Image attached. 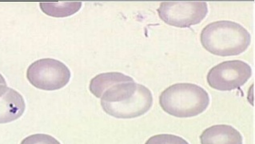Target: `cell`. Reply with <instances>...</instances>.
Here are the masks:
<instances>
[{"mask_svg":"<svg viewBox=\"0 0 255 144\" xmlns=\"http://www.w3.org/2000/svg\"><path fill=\"white\" fill-rule=\"evenodd\" d=\"M153 96L150 90L134 81L117 83L101 97L104 112L117 119H134L143 116L151 108Z\"/></svg>","mask_w":255,"mask_h":144,"instance_id":"cell-1","label":"cell"},{"mask_svg":"<svg viewBox=\"0 0 255 144\" xmlns=\"http://www.w3.org/2000/svg\"><path fill=\"white\" fill-rule=\"evenodd\" d=\"M200 40L203 47L213 55L233 56L240 55L249 47L251 36L238 22L222 20L205 26Z\"/></svg>","mask_w":255,"mask_h":144,"instance_id":"cell-2","label":"cell"},{"mask_svg":"<svg viewBox=\"0 0 255 144\" xmlns=\"http://www.w3.org/2000/svg\"><path fill=\"white\" fill-rule=\"evenodd\" d=\"M159 104L166 113L177 118H191L204 112L210 104L206 90L194 83H176L159 96Z\"/></svg>","mask_w":255,"mask_h":144,"instance_id":"cell-3","label":"cell"},{"mask_svg":"<svg viewBox=\"0 0 255 144\" xmlns=\"http://www.w3.org/2000/svg\"><path fill=\"white\" fill-rule=\"evenodd\" d=\"M71 74L62 62L54 59H42L30 64L26 78L36 88L44 91H56L69 83Z\"/></svg>","mask_w":255,"mask_h":144,"instance_id":"cell-4","label":"cell"},{"mask_svg":"<svg viewBox=\"0 0 255 144\" xmlns=\"http://www.w3.org/2000/svg\"><path fill=\"white\" fill-rule=\"evenodd\" d=\"M207 13V2L200 1H167L158 8V16L165 23L180 28L199 24Z\"/></svg>","mask_w":255,"mask_h":144,"instance_id":"cell-5","label":"cell"},{"mask_svg":"<svg viewBox=\"0 0 255 144\" xmlns=\"http://www.w3.org/2000/svg\"><path fill=\"white\" fill-rule=\"evenodd\" d=\"M252 75L251 66L241 60H231L212 67L207 74V83L211 88L230 92L243 87Z\"/></svg>","mask_w":255,"mask_h":144,"instance_id":"cell-6","label":"cell"},{"mask_svg":"<svg viewBox=\"0 0 255 144\" xmlns=\"http://www.w3.org/2000/svg\"><path fill=\"white\" fill-rule=\"evenodd\" d=\"M26 104L20 94L5 85H0V124L18 120L24 113Z\"/></svg>","mask_w":255,"mask_h":144,"instance_id":"cell-7","label":"cell"},{"mask_svg":"<svg viewBox=\"0 0 255 144\" xmlns=\"http://www.w3.org/2000/svg\"><path fill=\"white\" fill-rule=\"evenodd\" d=\"M201 144H243L241 133L233 127L219 124L210 127L200 136Z\"/></svg>","mask_w":255,"mask_h":144,"instance_id":"cell-8","label":"cell"},{"mask_svg":"<svg viewBox=\"0 0 255 144\" xmlns=\"http://www.w3.org/2000/svg\"><path fill=\"white\" fill-rule=\"evenodd\" d=\"M134 81L130 76L120 72L100 74L91 79L89 89L95 97L100 98L107 90L117 83Z\"/></svg>","mask_w":255,"mask_h":144,"instance_id":"cell-9","label":"cell"},{"mask_svg":"<svg viewBox=\"0 0 255 144\" xmlns=\"http://www.w3.org/2000/svg\"><path fill=\"white\" fill-rule=\"evenodd\" d=\"M41 10L49 16L63 18L78 12L82 6L81 2H41Z\"/></svg>","mask_w":255,"mask_h":144,"instance_id":"cell-10","label":"cell"},{"mask_svg":"<svg viewBox=\"0 0 255 144\" xmlns=\"http://www.w3.org/2000/svg\"><path fill=\"white\" fill-rule=\"evenodd\" d=\"M145 144H189V143L178 136L160 134L152 136Z\"/></svg>","mask_w":255,"mask_h":144,"instance_id":"cell-11","label":"cell"},{"mask_svg":"<svg viewBox=\"0 0 255 144\" xmlns=\"http://www.w3.org/2000/svg\"><path fill=\"white\" fill-rule=\"evenodd\" d=\"M20 144H61L53 136L46 134H35L27 136Z\"/></svg>","mask_w":255,"mask_h":144,"instance_id":"cell-12","label":"cell"},{"mask_svg":"<svg viewBox=\"0 0 255 144\" xmlns=\"http://www.w3.org/2000/svg\"><path fill=\"white\" fill-rule=\"evenodd\" d=\"M0 85L6 86V80H5L4 78H3V76L1 74H0Z\"/></svg>","mask_w":255,"mask_h":144,"instance_id":"cell-13","label":"cell"}]
</instances>
